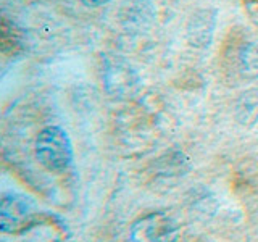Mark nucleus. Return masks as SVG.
Returning <instances> with one entry per match:
<instances>
[{
    "label": "nucleus",
    "mask_w": 258,
    "mask_h": 242,
    "mask_svg": "<svg viewBox=\"0 0 258 242\" xmlns=\"http://www.w3.org/2000/svg\"><path fill=\"white\" fill-rule=\"evenodd\" d=\"M36 157L39 163L52 173L68 169L75 158L73 142L60 126H47L36 139Z\"/></svg>",
    "instance_id": "nucleus-1"
},
{
    "label": "nucleus",
    "mask_w": 258,
    "mask_h": 242,
    "mask_svg": "<svg viewBox=\"0 0 258 242\" xmlns=\"http://www.w3.org/2000/svg\"><path fill=\"white\" fill-rule=\"evenodd\" d=\"M179 224L173 216L163 212L149 213L136 220L129 231L131 242H176Z\"/></svg>",
    "instance_id": "nucleus-2"
},
{
    "label": "nucleus",
    "mask_w": 258,
    "mask_h": 242,
    "mask_svg": "<svg viewBox=\"0 0 258 242\" xmlns=\"http://www.w3.org/2000/svg\"><path fill=\"white\" fill-rule=\"evenodd\" d=\"M103 84L113 97H131L139 91L141 78L124 58L113 56L105 62Z\"/></svg>",
    "instance_id": "nucleus-3"
},
{
    "label": "nucleus",
    "mask_w": 258,
    "mask_h": 242,
    "mask_svg": "<svg viewBox=\"0 0 258 242\" xmlns=\"http://www.w3.org/2000/svg\"><path fill=\"white\" fill-rule=\"evenodd\" d=\"M37 213L36 204L21 194L4 196L0 204V228L4 232H16L34 220Z\"/></svg>",
    "instance_id": "nucleus-4"
},
{
    "label": "nucleus",
    "mask_w": 258,
    "mask_h": 242,
    "mask_svg": "<svg viewBox=\"0 0 258 242\" xmlns=\"http://www.w3.org/2000/svg\"><path fill=\"white\" fill-rule=\"evenodd\" d=\"M216 24V8H200L189 18L187 28H185L187 42L196 48H208L213 42Z\"/></svg>",
    "instance_id": "nucleus-5"
},
{
    "label": "nucleus",
    "mask_w": 258,
    "mask_h": 242,
    "mask_svg": "<svg viewBox=\"0 0 258 242\" xmlns=\"http://www.w3.org/2000/svg\"><path fill=\"white\" fill-rule=\"evenodd\" d=\"M121 23L127 29H142L153 18V7L150 0H126L119 13Z\"/></svg>",
    "instance_id": "nucleus-6"
},
{
    "label": "nucleus",
    "mask_w": 258,
    "mask_h": 242,
    "mask_svg": "<svg viewBox=\"0 0 258 242\" xmlns=\"http://www.w3.org/2000/svg\"><path fill=\"white\" fill-rule=\"evenodd\" d=\"M232 65L236 71L245 79L258 78V44L256 42H242L234 50Z\"/></svg>",
    "instance_id": "nucleus-7"
},
{
    "label": "nucleus",
    "mask_w": 258,
    "mask_h": 242,
    "mask_svg": "<svg viewBox=\"0 0 258 242\" xmlns=\"http://www.w3.org/2000/svg\"><path fill=\"white\" fill-rule=\"evenodd\" d=\"M237 115L242 123L258 118V89H250L240 95L237 102Z\"/></svg>",
    "instance_id": "nucleus-8"
},
{
    "label": "nucleus",
    "mask_w": 258,
    "mask_h": 242,
    "mask_svg": "<svg viewBox=\"0 0 258 242\" xmlns=\"http://www.w3.org/2000/svg\"><path fill=\"white\" fill-rule=\"evenodd\" d=\"M87 8H100V7H105L108 5L111 0H81Z\"/></svg>",
    "instance_id": "nucleus-9"
}]
</instances>
